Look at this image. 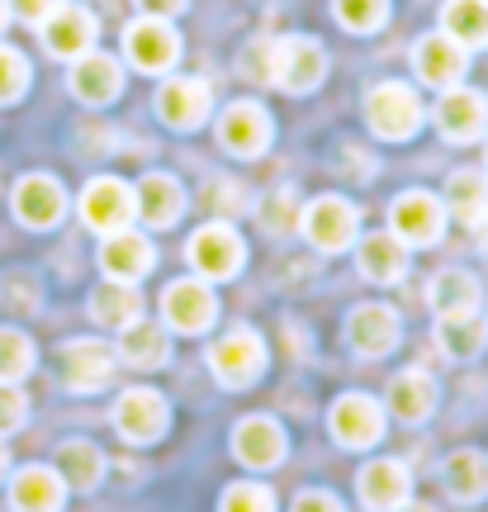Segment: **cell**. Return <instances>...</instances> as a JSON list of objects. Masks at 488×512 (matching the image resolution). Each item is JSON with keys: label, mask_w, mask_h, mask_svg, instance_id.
<instances>
[{"label": "cell", "mask_w": 488, "mask_h": 512, "mask_svg": "<svg viewBox=\"0 0 488 512\" xmlns=\"http://www.w3.org/2000/svg\"><path fill=\"white\" fill-rule=\"evenodd\" d=\"M124 91V72H119V62L109 53H86L72 62V95L81 105H109V100H119Z\"/></svg>", "instance_id": "23"}, {"label": "cell", "mask_w": 488, "mask_h": 512, "mask_svg": "<svg viewBox=\"0 0 488 512\" xmlns=\"http://www.w3.org/2000/svg\"><path fill=\"white\" fill-rule=\"evenodd\" d=\"M5 470H10V451H5V441H0V479H5Z\"/></svg>", "instance_id": "48"}, {"label": "cell", "mask_w": 488, "mask_h": 512, "mask_svg": "<svg viewBox=\"0 0 488 512\" xmlns=\"http://www.w3.org/2000/svg\"><path fill=\"white\" fill-rule=\"evenodd\" d=\"M356 266H361L365 280H380V285H394L408 271V247L394 238V233H370L356 247Z\"/></svg>", "instance_id": "28"}, {"label": "cell", "mask_w": 488, "mask_h": 512, "mask_svg": "<svg viewBox=\"0 0 488 512\" xmlns=\"http://www.w3.org/2000/svg\"><path fill=\"white\" fill-rule=\"evenodd\" d=\"M152 261H157L152 242H147L143 233H133V228H124V233H109V238L100 242V271H105L109 280H119V285L143 280V275L152 271Z\"/></svg>", "instance_id": "21"}, {"label": "cell", "mask_w": 488, "mask_h": 512, "mask_svg": "<svg viewBox=\"0 0 488 512\" xmlns=\"http://www.w3.org/2000/svg\"><path fill=\"white\" fill-rule=\"evenodd\" d=\"M57 475L72 494H91L95 484L105 479V456L95 451L91 441H62L57 451Z\"/></svg>", "instance_id": "32"}, {"label": "cell", "mask_w": 488, "mask_h": 512, "mask_svg": "<svg viewBox=\"0 0 488 512\" xmlns=\"http://www.w3.org/2000/svg\"><path fill=\"white\" fill-rule=\"evenodd\" d=\"M218 512H275V494L266 484H233L218 503Z\"/></svg>", "instance_id": "41"}, {"label": "cell", "mask_w": 488, "mask_h": 512, "mask_svg": "<svg viewBox=\"0 0 488 512\" xmlns=\"http://www.w3.org/2000/svg\"><path fill=\"white\" fill-rule=\"evenodd\" d=\"M133 200H138V219L147 228H171V223L185 214V190L176 176H166V171H152L143 181L133 185Z\"/></svg>", "instance_id": "24"}, {"label": "cell", "mask_w": 488, "mask_h": 512, "mask_svg": "<svg viewBox=\"0 0 488 512\" xmlns=\"http://www.w3.org/2000/svg\"><path fill=\"white\" fill-rule=\"evenodd\" d=\"M29 370H34V342L19 328H0V380L19 384Z\"/></svg>", "instance_id": "37"}, {"label": "cell", "mask_w": 488, "mask_h": 512, "mask_svg": "<svg viewBox=\"0 0 488 512\" xmlns=\"http://www.w3.org/2000/svg\"><path fill=\"white\" fill-rule=\"evenodd\" d=\"M441 34L455 38L465 53L488 48V0H446L441 5Z\"/></svg>", "instance_id": "30"}, {"label": "cell", "mask_w": 488, "mask_h": 512, "mask_svg": "<svg viewBox=\"0 0 488 512\" xmlns=\"http://www.w3.org/2000/svg\"><path fill=\"white\" fill-rule=\"evenodd\" d=\"M332 162H337V171H342L346 181H370V176H375V157L356 143H342L332 152Z\"/></svg>", "instance_id": "44"}, {"label": "cell", "mask_w": 488, "mask_h": 512, "mask_svg": "<svg viewBox=\"0 0 488 512\" xmlns=\"http://www.w3.org/2000/svg\"><path fill=\"white\" fill-rule=\"evenodd\" d=\"M346 342L356 356L365 361H380L389 351L398 347V313L389 304H361V309H351L346 318Z\"/></svg>", "instance_id": "17"}, {"label": "cell", "mask_w": 488, "mask_h": 512, "mask_svg": "<svg viewBox=\"0 0 488 512\" xmlns=\"http://www.w3.org/2000/svg\"><path fill=\"white\" fill-rule=\"evenodd\" d=\"M166 356H171V337H166V328H157V323L138 318V323H128V328L119 332V361H124V366L162 370Z\"/></svg>", "instance_id": "27"}, {"label": "cell", "mask_w": 488, "mask_h": 512, "mask_svg": "<svg viewBox=\"0 0 488 512\" xmlns=\"http://www.w3.org/2000/svg\"><path fill=\"white\" fill-rule=\"evenodd\" d=\"M389 228L403 247H432L446 228V204L436 200L432 190H403L389 204Z\"/></svg>", "instance_id": "5"}, {"label": "cell", "mask_w": 488, "mask_h": 512, "mask_svg": "<svg viewBox=\"0 0 488 512\" xmlns=\"http://www.w3.org/2000/svg\"><path fill=\"white\" fill-rule=\"evenodd\" d=\"M5 24H10V5L0 0V29H5Z\"/></svg>", "instance_id": "50"}, {"label": "cell", "mask_w": 488, "mask_h": 512, "mask_svg": "<svg viewBox=\"0 0 488 512\" xmlns=\"http://www.w3.org/2000/svg\"><path fill=\"white\" fill-rule=\"evenodd\" d=\"M62 498H67V484L48 465H29L10 479V508L15 512H62Z\"/></svg>", "instance_id": "25"}, {"label": "cell", "mask_w": 488, "mask_h": 512, "mask_svg": "<svg viewBox=\"0 0 488 512\" xmlns=\"http://www.w3.org/2000/svg\"><path fill=\"white\" fill-rule=\"evenodd\" d=\"M432 309H436V318L479 313V280L470 271H441L432 280Z\"/></svg>", "instance_id": "35"}, {"label": "cell", "mask_w": 488, "mask_h": 512, "mask_svg": "<svg viewBox=\"0 0 488 512\" xmlns=\"http://www.w3.org/2000/svg\"><path fill=\"white\" fill-rule=\"evenodd\" d=\"M356 489H361L365 508L394 512L413 494V475H408V465H398V460H370L361 475H356Z\"/></svg>", "instance_id": "22"}, {"label": "cell", "mask_w": 488, "mask_h": 512, "mask_svg": "<svg viewBox=\"0 0 488 512\" xmlns=\"http://www.w3.org/2000/svg\"><path fill=\"white\" fill-rule=\"evenodd\" d=\"M365 124L384 143H403V138H413L422 128V100L403 81H380L375 91L365 95Z\"/></svg>", "instance_id": "1"}, {"label": "cell", "mask_w": 488, "mask_h": 512, "mask_svg": "<svg viewBox=\"0 0 488 512\" xmlns=\"http://www.w3.org/2000/svg\"><path fill=\"white\" fill-rule=\"evenodd\" d=\"M190 266H195L204 280H233L242 271V261H247V247L242 238L233 233V223H204L195 238H190Z\"/></svg>", "instance_id": "6"}, {"label": "cell", "mask_w": 488, "mask_h": 512, "mask_svg": "<svg viewBox=\"0 0 488 512\" xmlns=\"http://www.w3.org/2000/svg\"><path fill=\"white\" fill-rule=\"evenodd\" d=\"M138 219V200H133V185L114 181V176H95L81 190V223L109 238V233H124L128 223Z\"/></svg>", "instance_id": "4"}, {"label": "cell", "mask_w": 488, "mask_h": 512, "mask_svg": "<svg viewBox=\"0 0 488 512\" xmlns=\"http://www.w3.org/2000/svg\"><path fill=\"white\" fill-rule=\"evenodd\" d=\"M162 318H166V328L199 337L204 328H214L218 299L204 280H171L166 294H162Z\"/></svg>", "instance_id": "10"}, {"label": "cell", "mask_w": 488, "mask_h": 512, "mask_svg": "<svg viewBox=\"0 0 488 512\" xmlns=\"http://www.w3.org/2000/svg\"><path fill=\"white\" fill-rule=\"evenodd\" d=\"M271 48H275V38H256V43H247V48H242V62H237V72L247 76V81H256V86H266V81H271Z\"/></svg>", "instance_id": "42"}, {"label": "cell", "mask_w": 488, "mask_h": 512, "mask_svg": "<svg viewBox=\"0 0 488 512\" xmlns=\"http://www.w3.org/2000/svg\"><path fill=\"white\" fill-rule=\"evenodd\" d=\"M233 456L247 470H275L285 460V427L275 418H242L233 427Z\"/></svg>", "instance_id": "19"}, {"label": "cell", "mask_w": 488, "mask_h": 512, "mask_svg": "<svg viewBox=\"0 0 488 512\" xmlns=\"http://www.w3.org/2000/svg\"><path fill=\"white\" fill-rule=\"evenodd\" d=\"M166 399L157 389H124L119 403H114V427H119V437L133 441V446H147V441H157L166 432Z\"/></svg>", "instance_id": "13"}, {"label": "cell", "mask_w": 488, "mask_h": 512, "mask_svg": "<svg viewBox=\"0 0 488 512\" xmlns=\"http://www.w3.org/2000/svg\"><path fill=\"white\" fill-rule=\"evenodd\" d=\"M441 484L455 503H479V498H488V460L479 451H455L441 465Z\"/></svg>", "instance_id": "31"}, {"label": "cell", "mask_w": 488, "mask_h": 512, "mask_svg": "<svg viewBox=\"0 0 488 512\" xmlns=\"http://www.w3.org/2000/svg\"><path fill=\"white\" fill-rule=\"evenodd\" d=\"M299 228H304V238L318 252H342V247L356 242V209L346 200H337V195H318L299 214Z\"/></svg>", "instance_id": "12"}, {"label": "cell", "mask_w": 488, "mask_h": 512, "mask_svg": "<svg viewBox=\"0 0 488 512\" xmlns=\"http://www.w3.org/2000/svg\"><path fill=\"white\" fill-rule=\"evenodd\" d=\"M332 10L342 19V29L351 34H375L389 19V0H332Z\"/></svg>", "instance_id": "38"}, {"label": "cell", "mask_w": 488, "mask_h": 512, "mask_svg": "<svg viewBox=\"0 0 488 512\" xmlns=\"http://www.w3.org/2000/svg\"><path fill=\"white\" fill-rule=\"evenodd\" d=\"M214 110V91H209V81H199V76H171L162 81V91H157V114H162L166 128H199Z\"/></svg>", "instance_id": "11"}, {"label": "cell", "mask_w": 488, "mask_h": 512, "mask_svg": "<svg viewBox=\"0 0 488 512\" xmlns=\"http://www.w3.org/2000/svg\"><path fill=\"white\" fill-rule=\"evenodd\" d=\"M15 219L24 223V228H53L62 214H67V190L53 181V176H43V171H34V176H24V181L15 185Z\"/></svg>", "instance_id": "20"}, {"label": "cell", "mask_w": 488, "mask_h": 512, "mask_svg": "<svg viewBox=\"0 0 488 512\" xmlns=\"http://www.w3.org/2000/svg\"><path fill=\"white\" fill-rule=\"evenodd\" d=\"M124 57L138 67V72L157 76V72H171L176 57H181V38L166 19H133L124 29Z\"/></svg>", "instance_id": "7"}, {"label": "cell", "mask_w": 488, "mask_h": 512, "mask_svg": "<svg viewBox=\"0 0 488 512\" xmlns=\"http://www.w3.org/2000/svg\"><path fill=\"white\" fill-rule=\"evenodd\" d=\"M332 437L342 441L346 451H361V446H375L384 437V408L370 394H342V399L332 403Z\"/></svg>", "instance_id": "15"}, {"label": "cell", "mask_w": 488, "mask_h": 512, "mask_svg": "<svg viewBox=\"0 0 488 512\" xmlns=\"http://www.w3.org/2000/svg\"><path fill=\"white\" fill-rule=\"evenodd\" d=\"M5 5H10V15L24 19V24H43L57 0H5Z\"/></svg>", "instance_id": "45"}, {"label": "cell", "mask_w": 488, "mask_h": 512, "mask_svg": "<svg viewBox=\"0 0 488 512\" xmlns=\"http://www.w3.org/2000/svg\"><path fill=\"white\" fill-rule=\"evenodd\" d=\"M446 214H455V219L470 223V228L488 223V176L484 171L465 166V171H455L451 181H446Z\"/></svg>", "instance_id": "29"}, {"label": "cell", "mask_w": 488, "mask_h": 512, "mask_svg": "<svg viewBox=\"0 0 488 512\" xmlns=\"http://www.w3.org/2000/svg\"><path fill=\"white\" fill-rule=\"evenodd\" d=\"M91 318L100 323V328L124 332L128 323L143 318V299H138V290H128V285H119V280H109V285H100V290L91 294Z\"/></svg>", "instance_id": "34"}, {"label": "cell", "mask_w": 488, "mask_h": 512, "mask_svg": "<svg viewBox=\"0 0 488 512\" xmlns=\"http://www.w3.org/2000/svg\"><path fill=\"white\" fill-rule=\"evenodd\" d=\"M327 76V53L318 38H304V34H290V38H275L271 48V81L280 91L290 95H308L318 91Z\"/></svg>", "instance_id": "2"}, {"label": "cell", "mask_w": 488, "mask_h": 512, "mask_svg": "<svg viewBox=\"0 0 488 512\" xmlns=\"http://www.w3.org/2000/svg\"><path fill=\"white\" fill-rule=\"evenodd\" d=\"M484 337H488V328L479 313H455V318L436 323V347L446 351L451 361H474L484 351Z\"/></svg>", "instance_id": "33"}, {"label": "cell", "mask_w": 488, "mask_h": 512, "mask_svg": "<svg viewBox=\"0 0 488 512\" xmlns=\"http://www.w3.org/2000/svg\"><path fill=\"white\" fill-rule=\"evenodd\" d=\"M394 512H432V508H422V503H403V508H394Z\"/></svg>", "instance_id": "49"}, {"label": "cell", "mask_w": 488, "mask_h": 512, "mask_svg": "<svg viewBox=\"0 0 488 512\" xmlns=\"http://www.w3.org/2000/svg\"><path fill=\"white\" fill-rule=\"evenodd\" d=\"M24 91H29V62L24 53L0 43V105H15Z\"/></svg>", "instance_id": "39"}, {"label": "cell", "mask_w": 488, "mask_h": 512, "mask_svg": "<svg viewBox=\"0 0 488 512\" xmlns=\"http://www.w3.org/2000/svg\"><path fill=\"white\" fill-rule=\"evenodd\" d=\"M133 5H138L147 19H171L185 10V0H133Z\"/></svg>", "instance_id": "47"}, {"label": "cell", "mask_w": 488, "mask_h": 512, "mask_svg": "<svg viewBox=\"0 0 488 512\" xmlns=\"http://www.w3.org/2000/svg\"><path fill=\"white\" fill-rule=\"evenodd\" d=\"M204 204H209V214L233 219V214H247V190H242L233 176H218V181L204 185Z\"/></svg>", "instance_id": "40"}, {"label": "cell", "mask_w": 488, "mask_h": 512, "mask_svg": "<svg viewBox=\"0 0 488 512\" xmlns=\"http://www.w3.org/2000/svg\"><path fill=\"white\" fill-rule=\"evenodd\" d=\"M218 143L228 147L233 157H261L271 147V114L261 110L256 100H233L228 110L218 114Z\"/></svg>", "instance_id": "14"}, {"label": "cell", "mask_w": 488, "mask_h": 512, "mask_svg": "<svg viewBox=\"0 0 488 512\" xmlns=\"http://www.w3.org/2000/svg\"><path fill=\"white\" fill-rule=\"evenodd\" d=\"M436 128L446 143H479L488 128V95L470 91V86H451L436 100Z\"/></svg>", "instance_id": "9"}, {"label": "cell", "mask_w": 488, "mask_h": 512, "mask_svg": "<svg viewBox=\"0 0 488 512\" xmlns=\"http://www.w3.org/2000/svg\"><path fill=\"white\" fill-rule=\"evenodd\" d=\"M294 512H342V503L327 494V489H308V494L294 498Z\"/></svg>", "instance_id": "46"}, {"label": "cell", "mask_w": 488, "mask_h": 512, "mask_svg": "<svg viewBox=\"0 0 488 512\" xmlns=\"http://www.w3.org/2000/svg\"><path fill=\"white\" fill-rule=\"evenodd\" d=\"M95 15L86 10V5H62L57 0L53 10H48V19L38 24V34H43V48L53 57H62V62H76V57H86L95 48Z\"/></svg>", "instance_id": "8"}, {"label": "cell", "mask_w": 488, "mask_h": 512, "mask_svg": "<svg viewBox=\"0 0 488 512\" xmlns=\"http://www.w3.org/2000/svg\"><path fill=\"white\" fill-rule=\"evenodd\" d=\"M436 408V380L427 370H403L389 380V413L398 422H427Z\"/></svg>", "instance_id": "26"}, {"label": "cell", "mask_w": 488, "mask_h": 512, "mask_svg": "<svg viewBox=\"0 0 488 512\" xmlns=\"http://www.w3.org/2000/svg\"><path fill=\"white\" fill-rule=\"evenodd\" d=\"M256 219H261V228H266L271 238H290L294 228H299V195H294V185L271 190V195L261 200V209H256Z\"/></svg>", "instance_id": "36"}, {"label": "cell", "mask_w": 488, "mask_h": 512, "mask_svg": "<svg viewBox=\"0 0 488 512\" xmlns=\"http://www.w3.org/2000/svg\"><path fill=\"white\" fill-rule=\"evenodd\" d=\"M209 370H214L218 384L247 389V384H256L261 380V370H266V342H261L252 328L223 332L214 347H209Z\"/></svg>", "instance_id": "3"}, {"label": "cell", "mask_w": 488, "mask_h": 512, "mask_svg": "<svg viewBox=\"0 0 488 512\" xmlns=\"http://www.w3.org/2000/svg\"><path fill=\"white\" fill-rule=\"evenodd\" d=\"M114 351L105 342H95V337H76L62 347V384L72 389V394H95V389H105L114 380Z\"/></svg>", "instance_id": "16"}, {"label": "cell", "mask_w": 488, "mask_h": 512, "mask_svg": "<svg viewBox=\"0 0 488 512\" xmlns=\"http://www.w3.org/2000/svg\"><path fill=\"white\" fill-rule=\"evenodd\" d=\"M413 62H417V76L427 81V86H436V91H451V86H460L465 81V72H470V53L455 43V38L446 34H427L422 43L413 48Z\"/></svg>", "instance_id": "18"}, {"label": "cell", "mask_w": 488, "mask_h": 512, "mask_svg": "<svg viewBox=\"0 0 488 512\" xmlns=\"http://www.w3.org/2000/svg\"><path fill=\"white\" fill-rule=\"evenodd\" d=\"M24 418H29V399L19 394V384L0 380V437L19 432V427H24Z\"/></svg>", "instance_id": "43"}]
</instances>
